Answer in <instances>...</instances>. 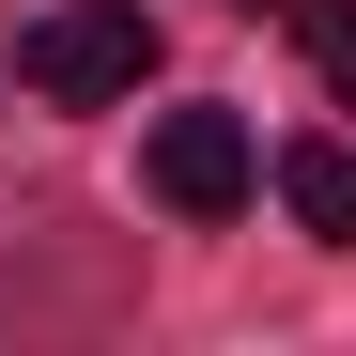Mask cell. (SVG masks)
<instances>
[{"mask_svg":"<svg viewBox=\"0 0 356 356\" xmlns=\"http://www.w3.org/2000/svg\"><path fill=\"white\" fill-rule=\"evenodd\" d=\"M232 16H294V0H232Z\"/></svg>","mask_w":356,"mask_h":356,"instance_id":"5","label":"cell"},{"mask_svg":"<svg viewBox=\"0 0 356 356\" xmlns=\"http://www.w3.org/2000/svg\"><path fill=\"white\" fill-rule=\"evenodd\" d=\"M279 202L325 232V248H356V155L341 140H279Z\"/></svg>","mask_w":356,"mask_h":356,"instance_id":"3","label":"cell"},{"mask_svg":"<svg viewBox=\"0 0 356 356\" xmlns=\"http://www.w3.org/2000/svg\"><path fill=\"white\" fill-rule=\"evenodd\" d=\"M294 47H310V78L356 108V0H294Z\"/></svg>","mask_w":356,"mask_h":356,"instance_id":"4","label":"cell"},{"mask_svg":"<svg viewBox=\"0 0 356 356\" xmlns=\"http://www.w3.org/2000/svg\"><path fill=\"white\" fill-rule=\"evenodd\" d=\"M16 78L47 108H124L155 78V16H140V0H47V16L16 31Z\"/></svg>","mask_w":356,"mask_h":356,"instance_id":"1","label":"cell"},{"mask_svg":"<svg viewBox=\"0 0 356 356\" xmlns=\"http://www.w3.org/2000/svg\"><path fill=\"white\" fill-rule=\"evenodd\" d=\"M248 186H264V155H248L232 108H155V202L170 217H232Z\"/></svg>","mask_w":356,"mask_h":356,"instance_id":"2","label":"cell"}]
</instances>
